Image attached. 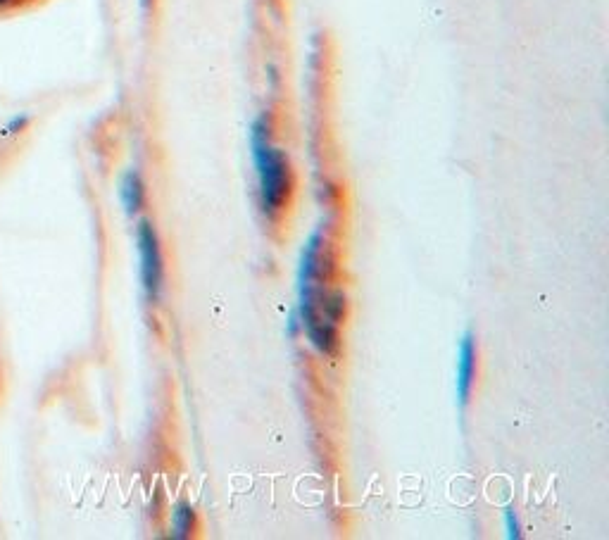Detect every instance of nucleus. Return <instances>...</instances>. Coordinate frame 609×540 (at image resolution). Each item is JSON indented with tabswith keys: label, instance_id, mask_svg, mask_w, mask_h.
Returning a JSON list of instances; mask_svg holds the SVG:
<instances>
[{
	"label": "nucleus",
	"instance_id": "3",
	"mask_svg": "<svg viewBox=\"0 0 609 540\" xmlns=\"http://www.w3.org/2000/svg\"><path fill=\"white\" fill-rule=\"evenodd\" d=\"M474 379H476V341L467 331L460 341V353H457V398H460V405L469 403Z\"/></svg>",
	"mask_w": 609,
	"mask_h": 540
},
{
	"label": "nucleus",
	"instance_id": "1",
	"mask_svg": "<svg viewBox=\"0 0 609 540\" xmlns=\"http://www.w3.org/2000/svg\"><path fill=\"white\" fill-rule=\"evenodd\" d=\"M250 150H253L260 207L267 217H274L288 198L291 169H288V158L284 150L276 148L272 143V119H269V112H260L255 117V122L250 124Z\"/></svg>",
	"mask_w": 609,
	"mask_h": 540
},
{
	"label": "nucleus",
	"instance_id": "9",
	"mask_svg": "<svg viewBox=\"0 0 609 540\" xmlns=\"http://www.w3.org/2000/svg\"><path fill=\"white\" fill-rule=\"evenodd\" d=\"M12 3H15V0H0V10L8 8V5H12Z\"/></svg>",
	"mask_w": 609,
	"mask_h": 540
},
{
	"label": "nucleus",
	"instance_id": "6",
	"mask_svg": "<svg viewBox=\"0 0 609 540\" xmlns=\"http://www.w3.org/2000/svg\"><path fill=\"white\" fill-rule=\"evenodd\" d=\"M505 529H507V538H519L521 529H519V519L514 510H505Z\"/></svg>",
	"mask_w": 609,
	"mask_h": 540
},
{
	"label": "nucleus",
	"instance_id": "2",
	"mask_svg": "<svg viewBox=\"0 0 609 540\" xmlns=\"http://www.w3.org/2000/svg\"><path fill=\"white\" fill-rule=\"evenodd\" d=\"M138 255H141L143 291L150 300H158L162 291V255L158 234L150 222L138 224Z\"/></svg>",
	"mask_w": 609,
	"mask_h": 540
},
{
	"label": "nucleus",
	"instance_id": "7",
	"mask_svg": "<svg viewBox=\"0 0 609 540\" xmlns=\"http://www.w3.org/2000/svg\"><path fill=\"white\" fill-rule=\"evenodd\" d=\"M27 124H29V117L27 115H20V117L10 119L8 127H5V134H17V131H22L24 127H27Z\"/></svg>",
	"mask_w": 609,
	"mask_h": 540
},
{
	"label": "nucleus",
	"instance_id": "5",
	"mask_svg": "<svg viewBox=\"0 0 609 540\" xmlns=\"http://www.w3.org/2000/svg\"><path fill=\"white\" fill-rule=\"evenodd\" d=\"M193 526H196V512H193L191 505L181 502V505L174 507L172 512V536L174 538H188L193 533Z\"/></svg>",
	"mask_w": 609,
	"mask_h": 540
},
{
	"label": "nucleus",
	"instance_id": "4",
	"mask_svg": "<svg viewBox=\"0 0 609 540\" xmlns=\"http://www.w3.org/2000/svg\"><path fill=\"white\" fill-rule=\"evenodd\" d=\"M119 198H122L124 210L127 215H136L143 207V198H146V188H143V179L136 169H127L122 181H119Z\"/></svg>",
	"mask_w": 609,
	"mask_h": 540
},
{
	"label": "nucleus",
	"instance_id": "8",
	"mask_svg": "<svg viewBox=\"0 0 609 540\" xmlns=\"http://www.w3.org/2000/svg\"><path fill=\"white\" fill-rule=\"evenodd\" d=\"M138 5H141L143 12H150V10H153L155 0H138Z\"/></svg>",
	"mask_w": 609,
	"mask_h": 540
}]
</instances>
